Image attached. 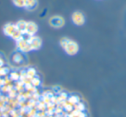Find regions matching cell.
I'll return each instance as SVG.
<instances>
[{
	"mask_svg": "<svg viewBox=\"0 0 126 117\" xmlns=\"http://www.w3.org/2000/svg\"><path fill=\"white\" fill-rule=\"evenodd\" d=\"M60 44L65 50V52L69 56H74L79 51V45L77 44V43L67 37H63L60 41Z\"/></svg>",
	"mask_w": 126,
	"mask_h": 117,
	"instance_id": "6da1fadb",
	"label": "cell"
},
{
	"mask_svg": "<svg viewBox=\"0 0 126 117\" xmlns=\"http://www.w3.org/2000/svg\"><path fill=\"white\" fill-rule=\"evenodd\" d=\"M48 23L54 28H61L65 24V20L61 16H53L49 18Z\"/></svg>",
	"mask_w": 126,
	"mask_h": 117,
	"instance_id": "7a4b0ae2",
	"label": "cell"
},
{
	"mask_svg": "<svg viewBox=\"0 0 126 117\" xmlns=\"http://www.w3.org/2000/svg\"><path fill=\"white\" fill-rule=\"evenodd\" d=\"M72 21L75 25L80 26L85 23V16L81 11H76L72 14Z\"/></svg>",
	"mask_w": 126,
	"mask_h": 117,
	"instance_id": "3957f363",
	"label": "cell"
},
{
	"mask_svg": "<svg viewBox=\"0 0 126 117\" xmlns=\"http://www.w3.org/2000/svg\"><path fill=\"white\" fill-rule=\"evenodd\" d=\"M27 42L30 44L31 50H33V49H38L42 46V40H41V38L38 37H35V36L30 37L27 39Z\"/></svg>",
	"mask_w": 126,
	"mask_h": 117,
	"instance_id": "277c9868",
	"label": "cell"
},
{
	"mask_svg": "<svg viewBox=\"0 0 126 117\" xmlns=\"http://www.w3.org/2000/svg\"><path fill=\"white\" fill-rule=\"evenodd\" d=\"M37 30H38V27L34 22H26V27L23 34H26L29 37H32V36H35Z\"/></svg>",
	"mask_w": 126,
	"mask_h": 117,
	"instance_id": "5b68a950",
	"label": "cell"
},
{
	"mask_svg": "<svg viewBox=\"0 0 126 117\" xmlns=\"http://www.w3.org/2000/svg\"><path fill=\"white\" fill-rule=\"evenodd\" d=\"M37 4H38L37 0H25L23 8H25L28 11H33L36 8Z\"/></svg>",
	"mask_w": 126,
	"mask_h": 117,
	"instance_id": "8992f818",
	"label": "cell"
},
{
	"mask_svg": "<svg viewBox=\"0 0 126 117\" xmlns=\"http://www.w3.org/2000/svg\"><path fill=\"white\" fill-rule=\"evenodd\" d=\"M24 61V56L22 53L17 52V53H15L12 56V62L16 64H21V63H23Z\"/></svg>",
	"mask_w": 126,
	"mask_h": 117,
	"instance_id": "52a82bcc",
	"label": "cell"
},
{
	"mask_svg": "<svg viewBox=\"0 0 126 117\" xmlns=\"http://www.w3.org/2000/svg\"><path fill=\"white\" fill-rule=\"evenodd\" d=\"M24 1L25 0H12L13 4L16 7H19V8H23V6H24Z\"/></svg>",
	"mask_w": 126,
	"mask_h": 117,
	"instance_id": "ba28073f",
	"label": "cell"
},
{
	"mask_svg": "<svg viewBox=\"0 0 126 117\" xmlns=\"http://www.w3.org/2000/svg\"><path fill=\"white\" fill-rule=\"evenodd\" d=\"M35 74H36V71H35V69L33 68H30L28 70V71H27V75H29V76L30 77H34L35 75Z\"/></svg>",
	"mask_w": 126,
	"mask_h": 117,
	"instance_id": "9c48e42d",
	"label": "cell"
},
{
	"mask_svg": "<svg viewBox=\"0 0 126 117\" xmlns=\"http://www.w3.org/2000/svg\"><path fill=\"white\" fill-rule=\"evenodd\" d=\"M31 82H32V84H33L34 86H35V87H36V86H39L41 84V80L39 78H37V76H35V77H33Z\"/></svg>",
	"mask_w": 126,
	"mask_h": 117,
	"instance_id": "30bf717a",
	"label": "cell"
},
{
	"mask_svg": "<svg viewBox=\"0 0 126 117\" xmlns=\"http://www.w3.org/2000/svg\"><path fill=\"white\" fill-rule=\"evenodd\" d=\"M69 101H70L71 103H77L78 101H79V98L76 95H72L69 97Z\"/></svg>",
	"mask_w": 126,
	"mask_h": 117,
	"instance_id": "8fae6325",
	"label": "cell"
}]
</instances>
